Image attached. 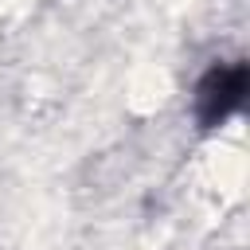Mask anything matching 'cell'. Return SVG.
I'll list each match as a JSON object with an SVG mask.
<instances>
[{
	"instance_id": "obj_1",
	"label": "cell",
	"mask_w": 250,
	"mask_h": 250,
	"mask_svg": "<svg viewBox=\"0 0 250 250\" xmlns=\"http://www.w3.org/2000/svg\"><path fill=\"white\" fill-rule=\"evenodd\" d=\"M238 98H242V70L234 66V70H215L211 74V86L203 90V102L211 105L207 109V117L215 121H223L227 117V109H234L238 105Z\"/></svg>"
}]
</instances>
